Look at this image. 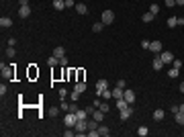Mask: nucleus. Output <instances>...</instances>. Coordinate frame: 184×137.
<instances>
[{
    "instance_id": "44",
    "label": "nucleus",
    "mask_w": 184,
    "mask_h": 137,
    "mask_svg": "<svg viewBox=\"0 0 184 137\" xmlns=\"http://www.w3.org/2000/svg\"><path fill=\"white\" fill-rule=\"evenodd\" d=\"M174 4H176V0H166V6H168V8H172Z\"/></svg>"
},
{
    "instance_id": "5",
    "label": "nucleus",
    "mask_w": 184,
    "mask_h": 137,
    "mask_svg": "<svg viewBox=\"0 0 184 137\" xmlns=\"http://www.w3.org/2000/svg\"><path fill=\"white\" fill-rule=\"evenodd\" d=\"M74 129H76L78 133H86V129H88V123H86V119H78V123L74 125Z\"/></svg>"
},
{
    "instance_id": "23",
    "label": "nucleus",
    "mask_w": 184,
    "mask_h": 137,
    "mask_svg": "<svg viewBox=\"0 0 184 137\" xmlns=\"http://www.w3.org/2000/svg\"><path fill=\"white\" fill-rule=\"evenodd\" d=\"M153 16H155V14H151V12H145V14L141 16V20H143V22H151V20H153Z\"/></svg>"
},
{
    "instance_id": "41",
    "label": "nucleus",
    "mask_w": 184,
    "mask_h": 137,
    "mask_svg": "<svg viewBox=\"0 0 184 137\" xmlns=\"http://www.w3.org/2000/svg\"><path fill=\"white\" fill-rule=\"evenodd\" d=\"M141 47H143V49H149V41H147V39L141 41Z\"/></svg>"
},
{
    "instance_id": "31",
    "label": "nucleus",
    "mask_w": 184,
    "mask_h": 137,
    "mask_svg": "<svg viewBox=\"0 0 184 137\" xmlns=\"http://www.w3.org/2000/svg\"><path fill=\"white\" fill-rule=\"evenodd\" d=\"M178 72H180L178 67H172V70L168 72V76H170V78H176V76H178Z\"/></svg>"
},
{
    "instance_id": "25",
    "label": "nucleus",
    "mask_w": 184,
    "mask_h": 137,
    "mask_svg": "<svg viewBox=\"0 0 184 137\" xmlns=\"http://www.w3.org/2000/svg\"><path fill=\"white\" fill-rule=\"evenodd\" d=\"M137 133H139V135H141V137H145V135H147V133H149V129H147V127H145V125H141V127H139V129H137Z\"/></svg>"
},
{
    "instance_id": "35",
    "label": "nucleus",
    "mask_w": 184,
    "mask_h": 137,
    "mask_svg": "<svg viewBox=\"0 0 184 137\" xmlns=\"http://www.w3.org/2000/svg\"><path fill=\"white\" fill-rule=\"evenodd\" d=\"M29 76H31V78H35V76H39V72L35 70V67H33V65H31V70H29Z\"/></svg>"
},
{
    "instance_id": "30",
    "label": "nucleus",
    "mask_w": 184,
    "mask_h": 137,
    "mask_svg": "<svg viewBox=\"0 0 184 137\" xmlns=\"http://www.w3.org/2000/svg\"><path fill=\"white\" fill-rule=\"evenodd\" d=\"M86 115H88L86 110H80V108L76 110V117H78V119H86Z\"/></svg>"
},
{
    "instance_id": "33",
    "label": "nucleus",
    "mask_w": 184,
    "mask_h": 137,
    "mask_svg": "<svg viewBox=\"0 0 184 137\" xmlns=\"http://www.w3.org/2000/svg\"><path fill=\"white\" fill-rule=\"evenodd\" d=\"M172 67H178V70H180V67H182V61L174 57V61H172Z\"/></svg>"
},
{
    "instance_id": "39",
    "label": "nucleus",
    "mask_w": 184,
    "mask_h": 137,
    "mask_svg": "<svg viewBox=\"0 0 184 137\" xmlns=\"http://www.w3.org/2000/svg\"><path fill=\"white\" fill-rule=\"evenodd\" d=\"M59 108H61V110H65V112H67V110H70V104H67V102H65V100H63V102H61V106H59Z\"/></svg>"
},
{
    "instance_id": "9",
    "label": "nucleus",
    "mask_w": 184,
    "mask_h": 137,
    "mask_svg": "<svg viewBox=\"0 0 184 137\" xmlns=\"http://www.w3.org/2000/svg\"><path fill=\"white\" fill-rule=\"evenodd\" d=\"M106 86H108L106 80H98V82H96V94H98V96L102 94V90H106Z\"/></svg>"
},
{
    "instance_id": "37",
    "label": "nucleus",
    "mask_w": 184,
    "mask_h": 137,
    "mask_svg": "<svg viewBox=\"0 0 184 137\" xmlns=\"http://www.w3.org/2000/svg\"><path fill=\"white\" fill-rule=\"evenodd\" d=\"M72 129H74V127H67V131H65V133H63V135H65V137H72V135H74V133H76V131H72Z\"/></svg>"
},
{
    "instance_id": "2",
    "label": "nucleus",
    "mask_w": 184,
    "mask_h": 137,
    "mask_svg": "<svg viewBox=\"0 0 184 137\" xmlns=\"http://www.w3.org/2000/svg\"><path fill=\"white\" fill-rule=\"evenodd\" d=\"M0 70H2V76H4V78L10 80V78L14 76V63H12V65H4V63H2V65H0Z\"/></svg>"
},
{
    "instance_id": "19",
    "label": "nucleus",
    "mask_w": 184,
    "mask_h": 137,
    "mask_svg": "<svg viewBox=\"0 0 184 137\" xmlns=\"http://www.w3.org/2000/svg\"><path fill=\"white\" fill-rule=\"evenodd\" d=\"M47 65H51V67H53V65H59V57H55V55H51V57L47 59Z\"/></svg>"
},
{
    "instance_id": "22",
    "label": "nucleus",
    "mask_w": 184,
    "mask_h": 137,
    "mask_svg": "<svg viewBox=\"0 0 184 137\" xmlns=\"http://www.w3.org/2000/svg\"><path fill=\"white\" fill-rule=\"evenodd\" d=\"M76 10H78V14H86V12H88L86 4H76Z\"/></svg>"
},
{
    "instance_id": "28",
    "label": "nucleus",
    "mask_w": 184,
    "mask_h": 137,
    "mask_svg": "<svg viewBox=\"0 0 184 137\" xmlns=\"http://www.w3.org/2000/svg\"><path fill=\"white\" fill-rule=\"evenodd\" d=\"M88 129H98V121H96V119L88 121Z\"/></svg>"
},
{
    "instance_id": "10",
    "label": "nucleus",
    "mask_w": 184,
    "mask_h": 137,
    "mask_svg": "<svg viewBox=\"0 0 184 137\" xmlns=\"http://www.w3.org/2000/svg\"><path fill=\"white\" fill-rule=\"evenodd\" d=\"M18 14H20V18H27V16L31 14V6H29V4L20 6V8H18Z\"/></svg>"
},
{
    "instance_id": "36",
    "label": "nucleus",
    "mask_w": 184,
    "mask_h": 137,
    "mask_svg": "<svg viewBox=\"0 0 184 137\" xmlns=\"http://www.w3.org/2000/svg\"><path fill=\"white\" fill-rule=\"evenodd\" d=\"M98 108H100L102 112H108V104H106V102H100V106H98Z\"/></svg>"
},
{
    "instance_id": "14",
    "label": "nucleus",
    "mask_w": 184,
    "mask_h": 137,
    "mask_svg": "<svg viewBox=\"0 0 184 137\" xmlns=\"http://www.w3.org/2000/svg\"><path fill=\"white\" fill-rule=\"evenodd\" d=\"M53 8L55 10H63L65 8V0H53Z\"/></svg>"
},
{
    "instance_id": "26",
    "label": "nucleus",
    "mask_w": 184,
    "mask_h": 137,
    "mask_svg": "<svg viewBox=\"0 0 184 137\" xmlns=\"http://www.w3.org/2000/svg\"><path fill=\"white\" fill-rule=\"evenodd\" d=\"M176 123L178 125H184V112H176Z\"/></svg>"
},
{
    "instance_id": "8",
    "label": "nucleus",
    "mask_w": 184,
    "mask_h": 137,
    "mask_svg": "<svg viewBox=\"0 0 184 137\" xmlns=\"http://www.w3.org/2000/svg\"><path fill=\"white\" fill-rule=\"evenodd\" d=\"M159 57H162V61H164V63H172V61H174L172 51H162V53H159Z\"/></svg>"
},
{
    "instance_id": "17",
    "label": "nucleus",
    "mask_w": 184,
    "mask_h": 137,
    "mask_svg": "<svg viewBox=\"0 0 184 137\" xmlns=\"http://www.w3.org/2000/svg\"><path fill=\"white\" fill-rule=\"evenodd\" d=\"M74 90H78V92L82 94V92H86V82H76V86H74Z\"/></svg>"
},
{
    "instance_id": "24",
    "label": "nucleus",
    "mask_w": 184,
    "mask_h": 137,
    "mask_svg": "<svg viewBox=\"0 0 184 137\" xmlns=\"http://www.w3.org/2000/svg\"><path fill=\"white\" fill-rule=\"evenodd\" d=\"M125 106H129V102H127L125 98H119V100H117V108L121 110V108H125Z\"/></svg>"
},
{
    "instance_id": "29",
    "label": "nucleus",
    "mask_w": 184,
    "mask_h": 137,
    "mask_svg": "<svg viewBox=\"0 0 184 137\" xmlns=\"http://www.w3.org/2000/svg\"><path fill=\"white\" fill-rule=\"evenodd\" d=\"M70 98H72V102H76V100H80V92H78V90H74V92L70 94Z\"/></svg>"
},
{
    "instance_id": "50",
    "label": "nucleus",
    "mask_w": 184,
    "mask_h": 137,
    "mask_svg": "<svg viewBox=\"0 0 184 137\" xmlns=\"http://www.w3.org/2000/svg\"><path fill=\"white\" fill-rule=\"evenodd\" d=\"M176 4L178 6H184V0H176Z\"/></svg>"
},
{
    "instance_id": "20",
    "label": "nucleus",
    "mask_w": 184,
    "mask_h": 137,
    "mask_svg": "<svg viewBox=\"0 0 184 137\" xmlns=\"http://www.w3.org/2000/svg\"><path fill=\"white\" fill-rule=\"evenodd\" d=\"M178 25V16H168V27L172 29V27H176Z\"/></svg>"
},
{
    "instance_id": "38",
    "label": "nucleus",
    "mask_w": 184,
    "mask_h": 137,
    "mask_svg": "<svg viewBox=\"0 0 184 137\" xmlns=\"http://www.w3.org/2000/svg\"><path fill=\"white\" fill-rule=\"evenodd\" d=\"M59 96L65 100V96H67V90H65V88H59Z\"/></svg>"
},
{
    "instance_id": "3",
    "label": "nucleus",
    "mask_w": 184,
    "mask_h": 137,
    "mask_svg": "<svg viewBox=\"0 0 184 137\" xmlns=\"http://www.w3.org/2000/svg\"><path fill=\"white\" fill-rule=\"evenodd\" d=\"M119 112H121V115H119V117H121V121H127V119H129V117L133 115V104H129V106L121 108Z\"/></svg>"
},
{
    "instance_id": "42",
    "label": "nucleus",
    "mask_w": 184,
    "mask_h": 137,
    "mask_svg": "<svg viewBox=\"0 0 184 137\" xmlns=\"http://www.w3.org/2000/svg\"><path fill=\"white\" fill-rule=\"evenodd\" d=\"M72 6H76L74 0H65V8H72Z\"/></svg>"
},
{
    "instance_id": "7",
    "label": "nucleus",
    "mask_w": 184,
    "mask_h": 137,
    "mask_svg": "<svg viewBox=\"0 0 184 137\" xmlns=\"http://www.w3.org/2000/svg\"><path fill=\"white\" fill-rule=\"evenodd\" d=\"M149 49H151V53H162V41H151Z\"/></svg>"
},
{
    "instance_id": "13",
    "label": "nucleus",
    "mask_w": 184,
    "mask_h": 137,
    "mask_svg": "<svg viewBox=\"0 0 184 137\" xmlns=\"http://www.w3.org/2000/svg\"><path fill=\"white\" fill-rule=\"evenodd\" d=\"M0 27H12V18H8V16H2V18H0Z\"/></svg>"
},
{
    "instance_id": "16",
    "label": "nucleus",
    "mask_w": 184,
    "mask_h": 137,
    "mask_svg": "<svg viewBox=\"0 0 184 137\" xmlns=\"http://www.w3.org/2000/svg\"><path fill=\"white\" fill-rule=\"evenodd\" d=\"M92 115H94V119H96V121H98V123H100V121H102V117H104V115H106V112H102V110H100V108H94V112H92Z\"/></svg>"
},
{
    "instance_id": "15",
    "label": "nucleus",
    "mask_w": 184,
    "mask_h": 137,
    "mask_svg": "<svg viewBox=\"0 0 184 137\" xmlns=\"http://www.w3.org/2000/svg\"><path fill=\"white\" fill-rule=\"evenodd\" d=\"M164 117H166V112H164L162 108H157V110H153V119H155V121H162Z\"/></svg>"
},
{
    "instance_id": "34",
    "label": "nucleus",
    "mask_w": 184,
    "mask_h": 137,
    "mask_svg": "<svg viewBox=\"0 0 184 137\" xmlns=\"http://www.w3.org/2000/svg\"><path fill=\"white\" fill-rule=\"evenodd\" d=\"M149 12H151V14H157V12H159V6H157V4H151Z\"/></svg>"
},
{
    "instance_id": "47",
    "label": "nucleus",
    "mask_w": 184,
    "mask_h": 137,
    "mask_svg": "<svg viewBox=\"0 0 184 137\" xmlns=\"http://www.w3.org/2000/svg\"><path fill=\"white\" fill-rule=\"evenodd\" d=\"M18 4H20V6H25V4H29V0H18Z\"/></svg>"
},
{
    "instance_id": "43",
    "label": "nucleus",
    "mask_w": 184,
    "mask_h": 137,
    "mask_svg": "<svg viewBox=\"0 0 184 137\" xmlns=\"http://www.w3.org/2000/svg\"><path fill=\"white\" fill-rule=\"evenodd\" d=\"M59 65H63V67L67 65V59H65V55H63V57H59Z\"/></svg>"
},
{
    "instance_id": "32",
    "label": "nucleus",
    "mask_w": 184,
    "mask_h": 137,
    "mask_svg": "<svg viewBox=\"0 0 184 137\" xmlns=\"http://www.w3.org/2000/svg\"><path fill=\"white\" fill-rule=\"evenodd\" d=\"M100 96H102V98H110V96H112V90H102Z\"/></svg>"
},
{
    "instance_id": "1",
    "label": "nucleus",
    "mask_w": 184,
    "mask_h": 137,
    "mask_svg": "<svg viewBox=\"0 0 184 137\" xmlns=\"http://www.w3.org/2000/svg\"><path fill=\"white\" fill-rule=\"evenodd\" d=\"M63 123H65L67 127H74V125L78 123V117H76V112H70V110H67V115L63 117Z\"/></svg>"
},
{
    "instance_id": "18",
    "label": "nucleus",
    "mask_w": 184,
    "mask_h": 137,
    "mask_svg": "<svg viewBox=\"0 0 184 137\" xmlns=\"http://www.w3.org/2000/svg\"><path fill=\"white\" fill-rule=\"evenodd\" d=\"M110 133V129L108 127H104V125H98V135H102V137H106Z\"/></svg>"
},
{
    "instance_id": "4",
    "label": "nucleus",
    "mask_w": 184,
    "mask_h": 137,
    "mask_svg": "<svg viewBox=\"0 0 184 137\" xmlns=\"http://www.w3.org/2000/svg\"><path fill=\"white\" fill-rule=\"evenodd\" d=\"M112 20H114V12H112V10H104V12H102V20H100V22H104V25H110Z\"/></svg>"
},
{
    "instance_id": "46",
    "label": "nucleus",
    "mask_w": 184,
    "mask_h": 137,
    "mask_svg": "<svg viewBox=\"0 0 184 137\" xmlns=\"http://www.w3.org/2000/svg\"><path fill=\"white\" fill-rule=\"evenodd\" d=\"M76 110H78V106H76V102H72L70 104V112H76Z\"/></svg>"
},
{
    "instance_id": "40",
    "label": "nucleus",
    "mask_w": 184,
    "mask_h": 137,
    "mask_svg": "<svg viewBox=\"0 0 184 137\" xmlns=\"http://www.w3.org/2000/svg\"><path fill=\"white\" fill-rule=\"evenodd\" d=\"M6 55H8V57H14V55H16V51L10 47V49H6Z\"/></svg>"
},
{
    "instance_id": "21",
    "label": "nucleus",
    "mask_w": 184,
    "mask_h": 137,
    "mask_svg": "<svg viewBox=\"0 0 184 137\" xmlns=\"http://www.w3.org/2000/svg\"><path fill=\"white\" fill-rule=\"evenodd\" d=\"M102 27H104V22H94V25H92V31H94V33H100Z\"/></svg>"
},
{
    "instance_id": "51",
    "label": "nucleus",
    "mask_w": 184,
    "mask_h": 137,
    "mask_svg": "<svg viewBox=\"0 0 184 137\" xmlns=\"http://www.w3.org/2000/svg\"><path fill=\"white\" fill-rule=\"evenodd\" d=\"M180 92H182V94H184V82H182V84H180Z\"/></svg>"
},
{
    "instance_id": "48",
    "label": "nucleus",
    "mask_w": 184,
    "mask_h": 137,
    "mask_svg": "<svg viewBox=\"0 0 184 137\" xmlns=\"http://www.w3.org/2000/svg\"><path fill=\"white\" fill-rule=\"evenodd\" d=\"M178 25H184V16H178Z\"/></svg>"
},
{
    "instance_id": "49",
    "label": "nucleus",
    "mask_w": 184,
    "mask_h": 137,
    "mask_svg": "<svg viewBox=\"0 0 184 137\" xmlns=\"http://www.w3.org/2000/svg\"><path fill=\"white\" fill-rule=\"evenodd\" d=\"M178 112H184V104H178Z\"/></svg>"
},
{
    "instance_id": "27",
    "label": "nucleus",
    "mask_w": 184,
    "mask_h": 137,
    "mask_svg": "<svg viewBox=\"0 0 184 137\" xmlns=\"http://www.w3.org/2000/svg\"><path fill=\"white\" fill-rule=\"evenodd\" d=\"M53 55L55 57H63V47H55L53 49Z\"/></svg>"
},
{
    "instance_id": "12",
    "label": "nucleus",
    "mask_w": 184,
    "mask_h": 137,
    "mask_svg": "<svg viewBox=\"0 0 184 137\" xmlns=\"http://www.w3.org/2000/svg\"><path fill=\"white\" fill-rule=\"evenodd\" d=\"M151 65H153V70H155V72H157V70H162V67H164V61H162V57L157 55V57L151 61Z\"/></svg>"
},
{
    "instance_id": "11",
    "label": "nucleus",
    "mask_w": 184,
    "mask_h": 137,
    "mask_svg": "<svg viewBox=\"0 0 184 137\" xmlns=\"http://www.w3.org/2000/svg\"><path fill=\"white\" fill-rule=\"evenodd\" d=\"M123 94H125V88H119V86H114L112 88V98H123Z\"/></svg>"
},
{
    "instance_id": "6",
    "label": "nucleus",
    "mask_w": 184,
    "mask_h": 137,
    "mask_svg": "<svg viewBox=\"0 0 184 137\" xmlns=\"http://www.w3.org/2000/svg\"><path fill=\"white\" fill-rule=\"evenodd\" d=\"M123 98H125L129 104H135V92H133V90L125 88V94H123Z\"/></svg>"
},
{
    "instance_id": "45",
    "label": "nucleus",
    "mask_w": 184,
    "mask_h": 137,
    "mask_svg": "<svg viewBox=\"0 0 184 137\" xmlns=\"http://www.w3.org/2000/svg\"><path fill=\"white\" fill-rule=\"evenodd\" d=\"M8 45H10V47H14V45H16V39H14V37H10V39H8Z\"/></svg>"
}]
</instances>
